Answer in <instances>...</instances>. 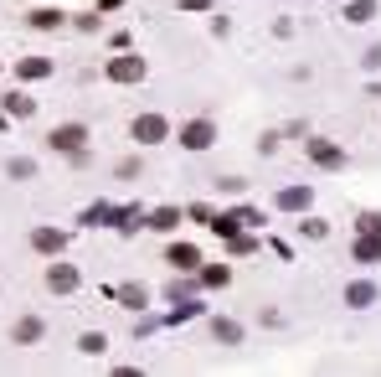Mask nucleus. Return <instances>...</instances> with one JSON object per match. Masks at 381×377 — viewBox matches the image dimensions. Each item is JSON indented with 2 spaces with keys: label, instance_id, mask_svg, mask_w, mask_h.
<instances>
[{
  "label": "nucleus",
  "instance_id": "423d86ee",
  "mask_svg": "<svg viewBox=\"0 0 381 377\" xmlns=\"http://www.w3.org/2000/svg\"><path fill=\"white\" fill-rule=\"evenodd\" d=\"M170 264H180V269H196L201 258H196V249H170Z\"/></svg>",
  "mask_w": 381,
  "mask_h": 377
},
{
  "label": "nucleus",
  "instance_id": "39448f33",
  "mask_svg": "<svg viewBox=\"0 0 381 377\" xmlns=\"http://www.w3.org/2000/svg\"><path fill=\"white\" fill-rule=\"evenodd\" d=\"M42 336V320H16V341H36Z\"/></svg>",
  "mask_w": 381,
  "mask_h": 377
},
{
  "label": "nucleus",
  "instance_id": "20e7f679",
  "mask_svg": "<svg viewBox=\"0 0 381 377\" xmlns=\"http://www.w3.org/2000/svg\"><path fill=\"white\" fill-rule=\"evenodd\" d=\"M72 284H77V274H72L68 264H57V269H52V290H72Z\"/></svg>",
  "mask_w": 381,
  "mask_h": 377
},
{
  "label": "nucleus",
  "instance_id": "1a4fd4ad",
  "mask_svg": "<svg viewBox=\"0 0 381 377\" xmlns=\"http://www.w3.org/2000/svg\"><path fill=\"white\" fill-rule=\"evenodd\" d=\"M217 336H221V341H238V336H242V331H238V326H232V320H217Z\"/></svg>",
  "mask_w": 381,
  "mask_h": 377
},
{
  "label": "nucleus",
  "instance_id": "7ed1b4c3",
  "mask_svg": "<svg viewBox=\"0 0 381 377\" xmlns=\"http://www.w3.org/2000/svg\"><path fill=\"white\" fill-rule=\"evenodd\" d=\"M83 140H88V135H83V124H62L57 135H52V145H57V150H77Z\"/></svg>",
  "mask_w": 381,
  "mask_h": 377
},
{
  "label": "nucleus",
  "instance_id": "0eeeda50",
  "mask_svg": "<svg viewBox=\"0 0 381 377\" xmlns=\"http://www.w3.org/2000/svg\"><path fill=\"white\" fill-rule=\"evenodd\" d=\"M114 77H139V62H109Z\"/></svg>",
  "mask_w": 381,
  "mask_h": 377
},
{
  "label": "nucleus",
  "instance_id": "9d476101",
  "mask_svg": "<svg viewBox=\"0 0 381 377\" xmlns=\"http://www.w3.org/2000/svg\"><path fill=\"white\" fill-rule=\"evenodd\" d=\"M180 6H186V10H201V6H206V0H180Z\"/></svg>",
  "mask_w": 381,
  "mask_h": 377
},
{
  "label": "nucleus",
  "instance_id": "6e6552de",
  "mask_svg": "<svg viewBox=\"0 0 381 377\" xmlns=\"http://www.w3.org/2000/svg\"><path fill=\"white\" fill-rule=\"evenodd\" d=\"M309 155H314V161H330V165L340 161V150H330V145H309Z\"/></svg>",
  "mask_w": 381,
  "mask_h": 377
},
{
  "label": "nucleus",
  "instance_id": "f03ea898",
  "mask_svg": "<svg viewBox=\"0 0 381 377\" xmlns=\"http://www.w3.org/2000/svg\"><path fill=\"white\" fill-rule=\"evenodd\" d=\"M180 140H186L191 150H206V145H212V124H206V119H191L186 129H180Z\"/></svg>",
  "mask_w": 381,
  "mask_h": 377
},
{
  "label": "nucleus",
  "instance_id": "f257e3e1",
  "mask_svg": "<svg viewBox=\"0 0 381 377\" xmlns=\"http://www.w3.org/2000/svg\"><path fill=\"white\" fill-rule=\"evenodd\" d=\"M134 140H139V145L165 140V119H160V114H144V119H134Z\"/></svg>",
  "mask_w": 381,
  "mask_h": 377
}]
</instances>
